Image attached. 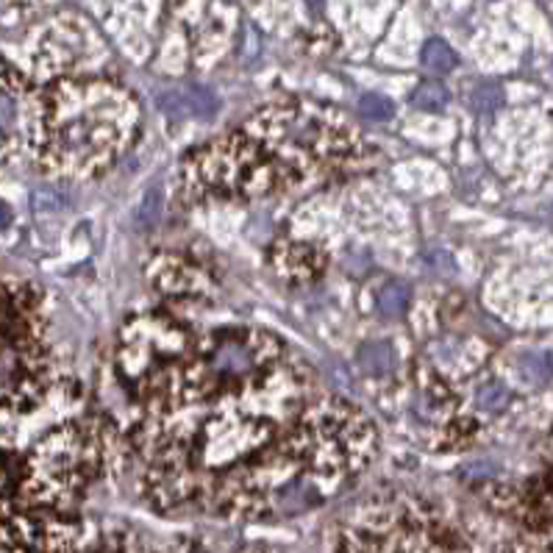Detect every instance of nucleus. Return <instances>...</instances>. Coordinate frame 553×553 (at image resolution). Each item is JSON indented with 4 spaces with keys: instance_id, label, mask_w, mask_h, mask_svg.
Masks as SVG:
<instances>
[{
    "instance_id": "obj_2",
    "label": "nucleus",
    "mask_w": 553,
    "mask_h": 553,
    "mask_svg": "<svg viewBox=\"0 0 553 553\" xmlns=\"http://www.w3.org/2000/svg\"><path fill=\"white\" fill-rule=\"evenodd\" d=\"M48 359L37 336L33 300L0 284V406L25 409L45 390Z\"/></svg>"
},
{
    "instance_id": "obj_5",
    "label": "nucleus",
    "mask_w": 553,
    "mask_h": 553,
    "mask_svg": "<svg viewBox=\"0 0 553 553\" xmlns=\"http://www.w3.org/2000/svg\"><path fill=\"white\" fill-rule=\"evenodd\" d=\"M359 367L367 375H387L395 367V354L387 342H364L359 348Z\"/></svg>"
},
{
    "instance_id": "obj_3",
    "label": "nucleus",
    "mask_w": 553,
    "mask_h": 553,
    "mask_svg": "<svg viewBox=\"0 0 553 553\" xmlns=\"http://www.w3.org/2000/svg\"><path fill=\"white\" fill-rule=\"evenodd\" d=\"M92 467V447L78 429H59L45 437L23 470V490L42 503L70 498L87 481Z\"/></svg>"
},
{
    "instance_id": "obj_9",
    "label": "nucleus",
    "mask_w": 553,
    "mask_h": 553,
    "mask_svg": "<svg viewBox=\"0 0 553 553\" xmlns=\"http://www.w3.org/2000/svg\"><path fill=\"white\" fill-rule=\"evenodd\" d=\"M359 115L364 120H373V123H384L395 115V103L387 97V95H378V92H367L359 97Z\"/></svg>"
},
{
    "instance_id": "obj_11",
    "label": "nucleus",
    "mask_w": 553,
    "mask_h": 553,
    "mask_svg": "<svg viewBox=\"0 0 553 553\" xmlns=\"http://www.w3.org/2000/svg\"><path fill=\"white\" fill-rule=\"evenodd\" d=\"M475 401H478V406H481L484 411H501V409H506V403L512 401V392H509V387L501 384V382H487V384L478 390Z\"/></svg>"
},
{
    "instance_id": "obj_8",
    "label": "nucleus",
    "mask_w": 553,
    "mask_h": 553,
    "mask_svg": "<svg viewBox=\"0 0 553 553\" xmlns=\"http://www.w3.org/2000/svg\"><path fill=\"white\" fill-rule=\"evenodd\" d=\"M467 103H470V109H473L475 115H493V112L501 109V103H503V89H501L498 84L484 81V84H478V87L470 92Z\"/></svg>"
},
{
    "instance_id": "obj_4",
    "label": "nucleus",
    "mask_w": 553,
    "mask_h": 553,
    "mask_svg": "<svg viewBox=\"0 0 553 553\" xmlns=\"http://www.w3.org/2000/svg\"><path fill=\"white\" fill-rule=\"evenodd\" d=\"M159 109L167 112L170 117H212L217 112V97L215 92L203 89V87H189L184 92H164L159 100Z\"/></svg>"
},
{
    "instance_id": "obj_15",
    "label": "nucleus",
    "mask_w": 553,
    "mask_h": 553,
    "mask_svg": "<svg viewBox=\"0 0 553 553\" xmlns=\"http://www.w3.org/2000/svg\"><path fill=\"white\" fill-rule=\"evenodd\" d=\"M429 264H437V272H451V270H454V262H451V256H447V253H442V251H434V253H429Z\"/></svg>"
},
{
    "instance_id": "obj_12",
    "label": "nucleus",
    "mask_w": 553,
    "mask_h": 553,
    "mask_svg": "<svg viewBox=\"0 0 553 553\" xmlns=\"http://www.w3.org/2000/svg\"><path fill=\"white\" fill-rule=\"evenodd\" d=\"M521 373L526 375V382L531 384H542L553 375V359L548 354H529L523 362H521Z\"/></svg>"
},
{
    "instance_id": "obj_7",
    "label": "nucleus",
    "mask_w": 553,
    "mask_h": 553,
    "mask_svg": "<svg viewBox=\"0 0 553 553\" xmlns=\"http://www.w3.org/2000/svg\"><path fill=\"white\" fill-rule=\"evenodd\" d=\"M447 100H451V95H447V89L439 84V81H423L418 89H414L411 95V103L418 106L420 112H445Z\"/></svg>"
},
{
    "instance_id": "obj_10",
    "label": "nucleus",
    "mask_w": 553,
    "mask_h": 553,
    "mask_svg": "<svg viewBox=\"0 0 553 553\" xmlns=\"http://www.w3.org/2000/svg\"><path fill=\"white\" fill-rule=\"evenodd\" d=\"M406 300H409V290L403 284H387L382 290V295H378V312H382L387 320H395L403 315Z\"/></svg>"
},
{
    "instance_id": "obj_13",
    "label": "nucleus",
    "mask_w": 553,
    "mask_h": 553,
    "mask_svg": "<svg viewBox=\"0 0 553 553\" xmlns=\"http://www.w3.org/2000/svg\"><path fill=\"white\" fill-rule=\"evenodd\" d=\"M159 215H161V192L159 189H148L140 209H136V223H140V228H151L159 223Z\"/></svg>"
},
{
    "instance_id": "obj_14",
    "label": "nucleus",
    "mask_w": 553,
    "mask_h": 553,
    "mask_svg": "<svg viewBox=\"0 0 553 553\" xmlns=\"http://www.w3.org/2000/svg\"><path fill=\"white\" fill-rule=\"evenodd\" d=\"M33 203H37V212H53V209H61L64 198L56 189H37Z\"/></svg>"
},
{
    "instance_id": "obj_17",
    "label": "nucleus",
    "mask_w": 553,
    "mask_h": 553,
    "mask_svg": "<svg viewBox=\"0 0 553 553\" xmlns=\"http://www.w3.org/2000/svg\"><path fill=\"white\" fill-rule=\"evenodd\" d=\"M12 220H14V215H12V209H9V203L0 200V231L9 228V226H12Z\"/></svg>"
},
{
    "instance_id": "obj_1",
    "label": "nucleus",
    "mask_w": 553,
    "mask_h": 553,
    "mask_svg": "<svg viewBox=\"0 0 553 553\" xmlns=\"http://www.w3.org/2000/svg\"><path fill=\"white\" fill-rule=\"evenodd\" d=\"M125 140V106L109 87H61L42 117V159L59 172H95Z\"/></svg>"
},
{
    "instance_id": "obj_6",
    "label": "nucleus",
    "mask_w": 553,
    "mask_h": 553,
    "mask_svg": "<svg viewBox=\"0 0 553 553\" xmlns=\"http://www.w3.org/2000/svg\"><path fill=\"white\" fill-rule=\"evenodd\" d=\"M420 61H423V67L429 73L442 76V73H451L456 67V53H454V48H447V42H442V40H429L423 45V51H420Z\"/></svg>"
},
{
    "instance_id": "obj_16",
    "label": "nucleus",
    "mask_w": 553,
    "mask_h": 553,
    "mask_svg": "<svg viewBox=\"0 0 553 553\" xmlns=\"http://www.w3.org/2000/svg\"><path fill=\"white\" fill-rule=\"evenodd\" d=\"M542 526H545V534L550 537V545H553V498L550 501H545V509H542Z\"/></svg>"
}]
</instances>
